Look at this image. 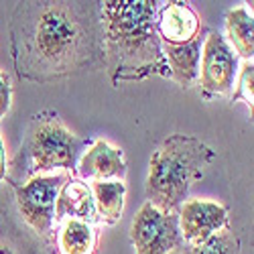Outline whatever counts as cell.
I'll use <instances>...</instances> for the list:
<instances>
[{
    "label": "cell",
    "instance_id": "1",
    "mask_svg": "<svg viewBox=\"0 0 254 254\" xmlns=\"http://www.w3.org/2000/svg\"><path fill=\"white\" fill-rule=\"evenodd\" d=\"M10 51L20 79L47 83L104 65L100 2H16Z\"/></svg>",
    "mask_w": 254,
    "mask_h": 254
},
{
    "label": "cell",
    "instance_id": "2",
    "mask_svg": "<svg viewBox=\"0 0 254 254\" xmlns=\"http://www.w3.org/2000/svg\"><path fill=\"white\" fill-rule=\"evenodd\" d=\"M159 0H104V67L112 86L142 81L151 75L169 77L163 43L157 33Z\"/></svg>",
    "mask_w": 254,
    "mask_h": 254
},
{
    "label": "cell",
    "instance_id": "3",
    "mask_svg": "<svg viewBox=\"0 0 254 254\" xmlns=\"http://www.w3.org/2000/svg\"><path fill=\"white\" fill-rule=\"evenodd\" d=\"M218 153L195 136L175 132L167 136L149 161L144 193L151 205L173 214L187 199L189 189L197 183Z\"/></svg>",
    "mask_w": 254,
    "mask_h": 254
},
{
    "label": "cell",
    "instance_id": "4",
    "mask_svg": "<svg viewBox=\"0 0 254 254\" xmlns=\"http://www.w3.org/2000/svg\"><path fill=\"white\" fill-rule=\"evenodd\" d=\"M88 140L71 132L61 122L55 110H43L31 118L23 140V151L29 165V175H43L49 171L75 173L81 153L88 149Z\"/></svg>",
    "mask_w": 254,
    "mask_h": 254
},
{
    "label": "cell",
    "instance_id": "5",
    "mask_svg": "<svg viewBox=\"0 0 254 254\" xmlns=\"http://www.w3.org/2000/svg\"><path fill=\"white\" fill-rule=\"evenodd\" d=\"M67 179L69 173L57 171L53 175H35L23 185H14V199L20 220L51 246L55 236V201L61 185Z\"/></svg>",
    "mask_w": 254,
    "mask_h": 254
},
{
    "label": "cell",
    "instance_id": "6",
    "mask_svg": "<svg viewBox=\"0 0 254 254\" xmlns=\"http://www.w3.org/2000/svg\"><path fill=\"white\" fill-rule=\"evenodd\" d=\"M130 240L136 254H173L183 250L177 211L165 214L149 201L142 203L130 226Z\"/></svg>",
    "mask_w": 254,
    "mask_h": 254
},
{
    "label": "cell",
    "instance_id": "7",
    "mask_svg": "<svg viewBox=\"0 0 254 254\" xmlns=\"http://www.w3.org/2000/svg\"><path fill=\"white\" fill-rule=\"evenodd\" d=\"M240 61L238 55L228 45L224 35L218 31H207L199 57V77L197 83L205 98L226 96L236 86Z\"/></svg>",
    "mask_w": 254,
    "mask_h": 254
},
{
    "label": "cell",
    "instance_id": "8",
    "mask_svg": "<svg viewBox=\"0 0 254 254\" xmlns=\"http://www.w3.org/2000/svg\"><path fill=\"white\" fill-rule=\"evenodd\" d=\"M177 224L185 246H197L216 232L228 228L230 214L228 207L218 201L187 197L177 209Z\"/></svg>",
    "mask_w": 254,
    "mask_h": 254
},
{
    "label": "cell",
    "instance_id": "9",
    "mask_svg": "<svg viewBox=\"0 0 254 254\" xmlns=\"http://www.w3.org/2000/svg\"><path fill=\"white\" fill-rule=\"evenodd\" d=\"M75 173L81 181H124V151L118 146H112L104 138H98L81 153Z\"/></svg>",
    "mask_w": 254,
    "mask_h": 254
},
{
    "label": "cell",
    "instance_id": "10",
    "mask_svg": "<svg viewBox=\"0 0 254 254\" xmlns=\"http://www.w3.org/2000/svg\"><path fill=\"white\" fill-rule=\"evenodd\" d=\"M157 33L163 45H185L201 33V18L189 2H161L157 10Z\"/></svg>",
    "mask_w": 254,
    "mask_h": 254
},
{
    "label": "cell",
    "instance_id": "11",
    "mask_svg": "<svg viewBox=\"0 0 254 254\" xmlns=\"http://www.w3.org/2000/svg\"><path fill=\"white\" fill-rule=\"evenodd\" d=\"M65 218L83 220L94 226L100 224L90 183L81 181L73 175H69V179L61 185L57 193V201H55V226Z\"/></svg>",
    "mask_w": 254,
    "mask_h": 254
},
{
    "label": "cell",
    "instance_id": "12",
    "mask_svg": "<svg viewBox=\"0 0 254 254\" xmlns=\"http://www.w3.org/2000/svg\"><path fill=\"white\" fill-rule=\"evenodd\" d=\"M205 33L207 29H201V33L185 45H163V55L169 67V77L183 90H189L193 83H197L199 57H201Z\"/></svg>",
    "mask_w": 254,
    "mask_h": 254
},
{
    "label": "cell",
    "instance_id": "13",
    "mask_svg": "<svg viewBox=\"0 0 254 254\" xmlns=\"http://www.w3.org/2000/svg\"><path fill=\"white\" fill-rule=\"evenodd\" d=\"M0 254H55V248L25 222L18 224L6 207V211H0Z\"/></svg>",
    "mask_w": 254,
    "mask_h": 254
},
{
    "label": "cell",
    "instance_id": "14",
    "mask_svg": "<svg viewBox=\"0 0 254 254\" xmlns=\"http://www.w3.org/2000/svg\"><path fill=\"white\" fill-rule=\"evenodd\" d=\"M55 254H96L98 228L90 222L65 218L55 226Z\"/></svg>",
    "mask_w": 254,
    "mask_h": 254
},
{
    "label": "cell",
    "instance_id": "15",
    "mask_svg": "<svg viewBox=\"0 0 254 254\" xmlns=\"http://www.w3.org/2000/svg\"><path fill=\"white\" fill-rule=\"evenodd\" d=\"M226 41L234 49L238 57L244 61H252L254 57V20L252 12L242 4L228 10L226 14Z\"/></svg>",
    "mask_w": 254,
    "mask_h": 254
},
{
    "label": "cell",
    "instance_id": "16",
    "mask_svg": "<svg viewBox=\"0 0 254 254\" xmlns=\"http://www.w3.org/2000/svg\"><path fill=\"white\" fill-rule=\"evenodd\" d=\"M96 211L100 222L114 226L124 211L126 197V183L124 181H92L90 183Z\"/></svg>",
    "mask_w": 254,
    "mask_h": 254
},
{
    "label": "cell",
    "instance_id": "17",
    "mask_svg": "<svg viewBox=\"0 0 254 254\" xmlns=\"http://www.w3.org/2000/svg\"><path fill=\"white\" fill-rule=\"evenodd\" d=\"M242 242L230 228H224L197 246H183V254H240Z\"/></svg>",
    "mask_w": 254,
    "mask_h": 254
},
{
    "label": "cell",
    "instance_id": "18",
    "mask_svg": "<svg viewBox=\"0 0 254 254\" xmlns=\"http://www.w3.org/2000/svg\"><path fill=\"white\" fill-rule=\"evenodd\" d=\"M238 83H236V92L232 94V102L234 100H242L250 112L254 108V88H252V81H254V63L252 61H242V65L238 67Z\"/></svg>",
    "mask_w": 254,
    "mask_h": 254
},
{
    "label": "cell",
    "instance_id": "19",
    "mask_svg": "<svg viewBox=\"0 0 254 254\" xmlns=\"http://www.w3.org/2000/svg\"><path fill=\"white\" fill-rule=\"evenodd\" d=\"M10 102H12V86H10V77L0 69V120L6 116L10 110Z\"/></svg>",
    "mask_w": 254,
    "mask_h": 254
},
{
    "label": "cell",
    "instance_id": "20",
    "mask_svg": "<svg viewBox=\"0 0 254 254\" xmlns=\"http://www.w3.org/2000/svg\"><path fill=\"white\" fill-rule=\"evenodd\" d=\"M8 177V165H6V146L2 140V134H0V183H4Z\"/></svg>",
    "mask_w": 254,
    "mask_h": 254
}]
</instances>
